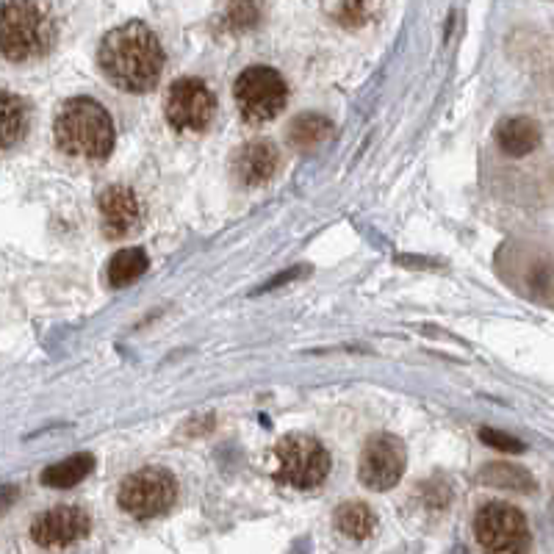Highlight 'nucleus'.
Masks as SVG:
<instances>
[{"label": "nucleus", "instance_id": "nucleus-7", "mask_svg": "<svg viewBox=\"0 0 554 554\" xmlns=\"http://www.w3.org/2000/svg\"><path fill=\"white\" fill-rule=\"evenodd\" d=\"M474 535L485 552H524L530 546V527L518 507L488 502L477 510Z\"/></svg>", "mask_w": 554, "mask_h": 554}, {"label": "nucleus", "instance_id": "nucleus-20", "mask_svg": "<svg viewBox=\"0 0 554 554\" xmlns=\"http://www.w3.org/2000/svg\"><path fill=\"white\" fill-rule=\"evenodd\" d=\"M261 20L258 0H228L225 3V23L230 31H250Z\"/></svg>", "mask_w": 554, "mask_h": 554}, {"label": "nucleus", "instance_id": "nucleus-19", "mask_svg": "<svg viewBox=\"0 0 554 554\" xmlns=\"http://www.w3.org/2000/svg\"><path fill=\"white\" fill-rule=\"evenodd\" d=\"M480 480L485 485H494V488H507V491H518V494H530L535 488V480L524 469L516 466H505V463H494V466H485L480 474Z\"/></svg>", "mask_w": 554, "mask_h": 554}, {"label": "nucleus", "instance_id": "nucleus-11", "mask_svg": "<svg viewBox=\"0 0 554 554\" xmlns=\"http://www.w3.org/2000/svg\"><path fill=\"white\" fill-rule=\"evenodd\" d=\"M100 219H103V233L109 239H122L142 222V203L136 192L128 186H111L100 197Z\"/></svg>", "mask_w": 554, "mask_h": 554}, {"label": "nucleus", "instance_id": "nucleus-12", "mask_svg": "<svg viewBox=\"0 0 554 554\" xmlns=\"http://www.w3.org/2000/svg\"><path fill=\"white\" fill-rule=\"evenodd\" d=\"M277 164L280 156L272 142H250L233 156V178L244 186H261L275 178Z\"/></svg>", "mask_w": 554, "mask_h": 554}, {"label": "nucleus", "instance_id": "nucleus-2", "mask_svg": "<svg viewBox=\"0 0 554 554\" xmlns=\"http://www.w3.org/2000/svg\"><path fill=\"white\" fill-rule=\"evenodd\" d=\"M56 145L64 156L106 161L114 150V122L92 97H73L56 117Z\"/></svg>", "mask_w": 554, "mask_h": 554}, {"label": "nucleus", "instance_id": "nucleus-13", "mask_svg": "<svg viewBox=\"0 0 554 554\" xmlns=\"http://www.w3.org/2000/svg\"><path fill=\"white\" fill-rule=\"evenodd\" d=\"M496 142H499L502 153H507V156H530L532 150L541 145V128L530 117H510V120L499 125Z\"/></svg>", "mask_w": 554, "mask_h": 554}, {"label": "nucleus", "instance_id": "nucleus-6", "mask_svg": "<svg viewBox=\"0 0 554 554\" xmlns=\"http://www.w3.org/2000/svg\"><path fill=\"white\" fill-rule=\"evenodd\" d=\"M178 482L167 469L147 466L131 477H125L120 485V507L133 518L164 516L175 505Z\"/></svg>", "mask_w": 554, "mask_h": 554}, {"label": "nucleus", "instance_id": "nucleus-15", "mask_svg": "<svg viewBox=\"0 0 554 554\" xmlns=\"http://www.w3.org/2000/svg\"><path fill=\"white\" fill-rule=\"evenodd\" d=\"M28 133V106L23 97L0 92V150H9L23 142Z\"/></svg>", "mask_w": 554, "mask_h": 554}, {"label": "nucleus", "instance_id": "nucleus-18", "mask_svg": "<svg viewBox=\"0 0 554 554\" xmlns=\"http://www.w3.org/2000/svg\"><path fill=\"white\" fill-rule=\"evenodd\" d=\"M147 272V255L145 250L139 247H131V250H120L109 261V283L114 289H122V286H131L139 277Z\"/></svg>", "mask_w": 554, "mask_h": 554}, {"label": "nucleus", "instance_id": "nucleus-5", "mask_svg": "<svg viewBox=\"0 0 554 554\" xmlns=\"http://www.w3.org/2000/svg\"><path fill=\"white\" fill-rule=\"evenodd\" d=\"M233 95H236V106H239L241 117L258 125V122L275 120L277 114L283 111L289 89H286V81L280 78L277 70L255 64V67H247L239 75Z\"/></svg>", "mask_w": 554, "mask_h": 554}, {"label": "nucleus", "instance_id": "nucleus-8", "mask_svg": "<svg viewBox=\"0 0 554 554\" xmlns=\"http://www.w3.org/2000/svg\"><path fill=\"white\" fill-rule=\"evenodd\" d=\"M167 122L178 133H203L217 111V97L200 78L175 81L167 95Z\"/></svg>", "mask_w": 554, "mask_h": 554}, {"label": "nucleus", "instance_id": "nucleus-4", "mask_svg": "<svg viewBox=\"0 0 554 554\" xmlns=\"http://www.w3.org/2000/svg\"><path fill=\"white\" fill-rule=\"evenodd\" d=\"M275 477L283 485L314 491L327 480L330 471V455L327 449L311 435H286L275 446Z\"/></svg>", "mask_w": 554, "mask_h": 554}, {"label": "nucleus", "instance_id": "nucleus-17", "mask_svg": "<svg viewBox=\"0 0 554 554\" xmlns=\"http://www.w3.org/2000/svg\"><path fill=\"white\" fill-rule=\"evenodd\" d=\"M374 513L372 507L363 505V502H344L336 510V527L341 535H347L352 541H363L374 532Z\"/></svg>", "mask_w": 554, "mask_h": 554}, {"label": "nucleus", "instance_id": "nucleus-22", "mask_svg": "<svg viewBox=\"0 0 554 554\" xmlns=\"http://www.w3.org/2000/svg\"><path fill=\"white\" fill-rule=\"evenodd\" d=\"M482 444L496 446V449H502V452H524V444L513 438V435L499 433V430H480Z\"/></svg>", "mask_w": 554, "mask_h": 554}, {"label": "nucleus", "instance_id": "nucleus-10", "mask_svg": "<svg viewBox=\"0 0 554 554\" xmlns=\"http://www.w3.org/2000/svg\"><path fill=\"white\" fill-rule=\"evenodd\" d=\"M89 527H92V521H89V513L84 507L61 505L42 513L31 524V538L45 549H59V546H70V543L86 538Z\"/></svg>", "mask_w": 554, "mask_h": 554}, {"label": "nucleus", "instance_id": "nucleus-21", "mask_svg": "<svg viewBox=\"0 0 554 554\" xmlns=\"http://www.w3.org/2000/svg\"><path fill=\"white\" fill-rule=\"evenodd\" d=\"M338 20L347 25V28H358L369 20V9H366V0H344L341 9H338Z\"/></svg>", "mask_w": 554, "mask_h": 554}, {"label": "nucleus", "instance_id": "nucleus-14", "mask_svg": "<svg viewBox=\"0 0 554 554\" xmlns=\"http://www.w3.org/2000/svg\"><path fill=\"white\" fill-rule=\"evenodd\" d=\"M333 136V122L322 114H300L289 125V145L297 153H314Z\"/></svg>", "mask_w": 554, "mask_h": 554}, {"label": "nucleus", "instance_id": "nucleus-9", "mask_svg": "<svg viewBox=\"0 0 554 554\" xmlns=\"http://www.w3.org/2000/svg\"><path fill=\"white\" fill-rule=\"evenodd\" d=\"M405 446L394 435H374L366 441L358 463V477L372 491H388L402 480Z\"/></svg>", "mask_w": 554, "mask_h": 554}, {"label": "nucleus", "instance_id": "nucleus-3", "mask_svg": "<svg viewBox=\"0 0 554 554\" xmlns=\"http://www.w3.org/2000/svg\"><path fill=\"white\" fill-rule=\"evenodd\" d=\"M56 42V20L42 0L0 3V56L23 64L42 59Z\"/></svg>", "mask_w": 554, "mask_h": 554}, {"label": "nucleus", "instance_id": "nucleus-1", "mask_svg": "<svg viewBox=\"0 0 554 554\" xmlns=\"http://www.w3.org/2000/svg\"><path fill=\"white\" fill-rule=\"evenodd\" d=\"M100 70L122 92H153L164 73V48L145 23H125L100 42Z\"/></svg>", "mask_w": 554, "mask_h": 554}, {"label": "nucleus", "instance_id": "nucleus-16", "mask_svg": "<svg viewBox=\"0 0 554 554\" xmlns=\"http://www.w3.org/2000/svg\"><path fill=\"white\" fill-rule=\"evenodd\" d=\"M92 469H95V458L89 452H81V455H73V458L61 460L56 466L42 471V482L50 488H73L81 480H86Z\"/></svg>", "mask_w": 554, "mask_h": 554}]
</instances>
